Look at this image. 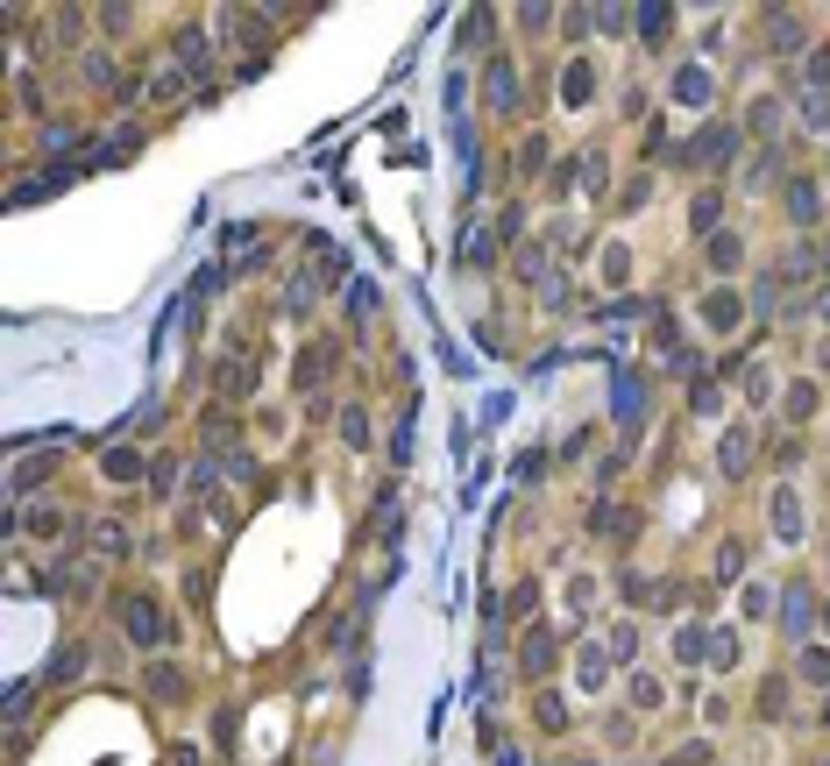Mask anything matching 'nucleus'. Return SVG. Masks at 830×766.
I'll return each instance as SVG.
<instances>
[{"label":"nucleus","instance_id":"nucleus-1","mask_svg":"<svg viewBox=\"0 0 830 766\" xmlns=\"http://www.w3.org/2000/svg\"><path fill=\"white\" fill-rule=\"evenodd\" d=\"M689 320H696V334H703V341H731V334L752 320V298H745L738 284H703Z\"/></svg>","mask_w":830,"mask_h":766},{"label":"nucleus","instance_id":"nucleus-2","mask_svg":"<svg viewBox=\"0 0 830 766\" xmlns=\"http://www.w3.org/2000/svg\"><path fill=\"white\" fill-rule=\"evenodd\" d=\"M767 540H774L781 554L809 547V497H802V483H795V476H781V483L767 490Z\"/></svg>","mask_w":830,"mask_h":766},{"label":"nucleus","instance_id":"nucleus-3","mask_svg":"<svg viewBox=\"0 0 830 766\" xmlns=\"http://www.w3.org/2000/svg\"><path fill=\"white\" fill-rule=\"evenodd\" d=\"M660 100H667L674 114H710V107H717V64H710V57H682V64L667 71Z\"/></svg>","mask_w":830,"mask_h":766},{"label":"nucleus","instance_id":"nucleus-4","mask_svg":"<svg viewBox=\"0 0 830 766\" xmlns=\"http://www.w3.org/2000/svg\"><path fill=\"white\" fill-rule=\"evenodd\" d=\"M611 674H618V660H611V646H603V632H596V639H575V653H568V681H575V696H582V703H596L603 688H611Z\"/></svg>","mask_w":830,"mask_h":766},{"label":"nucleus","instance_id":"nucleus-5","mask_svg":"<svg viewBox=\"0 0 830 766\" xmlns=\"http://www.w3.org/2000/svg\"><path fill=\"white\" fill-rule=\"evenodd\" d=\"M589 277H596V291H611V298L632 291V277H639V249H632V235H603Z\"/></svg>","mask_w":830,"mask_h":766},{"label":"nucleus","instance_id":"nucleus-6","mask_svg":"<svg viewBox=\"0 0 830 766\" xmlns=\"http://www.w3.org/2000/svg\"><path fill=\"white\" fill-rule=\"evenodd\" d=\"M596 93H603V86H596V57H589V50H575V57L554 71V107H561V114H589V107H596Z\"/></svg>","mask_w":830,"mask_h":766},{"label":"nucleus","instance_id":"nucleus-7","mask_svg":"<svg viewBox=\"0 0 830 766\" xmlns=\"http://www.w3.org/2000/svg\"><path fill=\"white\" fill-rule=\"evenodd\" d=\"M745 249H752V242L738 235V227H717V235L703 242V263H710V284H738V277H745V263H752Z\"/></svg>","mask_w":830,"mask_h":766},{"label":"nucleus","instance_id":"nucleus-8","mask_svg":"<svg viewBox=\"0 0 830 766\" xmlns=\"http://www.w3.org/2000/svg\"><path fill=\"white\" fill-rule=\"evenodd\" d=\"M738 149H745V128H696V142L682 149L689 164H703V171H724V164H738Z\"/></svg>","mask_w":830,"mask_h":766},{"label":"nucleus","instance_id":"nucleus-9","mask_svg":"<svg viewBox=\"0 0 830 766\" xmlns=\"http://www.w3.org/2000/svg\"><path fill=\"white\" fill-rule=\"evenodd\" d=\"M121 632H128V646H164V603L157 596H128L121 603Z\"/></svg>","mask_w":830,"mask_h":766},{"label":"nucleus","instance_id":"nucleus-10","mask_svg":"<svg viewBox=\"0 0 830 766\" xmlns=\"http://www.w3.org/2000/svg\"><path fill=\"white\" fill-rule=\"evenodd\" d=\"M561 610H568V618H596V610H603V575H596V568H568Z\"/></svg>","mask_w":830,"mask_h":766},{"label":"nucleus","instance_id":"nucleus-11","mask_svg":"<svg viewBox=\"0 0 830 766\" xmlns=\"http://www.w3.org/2000/svg\"><path fill=\"white\" fill-rule=\"evenodd\" d=\"M703 653H710V625H696V618L667 625V667H703Z\"/></svg>","mask_w":830,"mask_h":766},{"label":"nucleus","instance_id":"nucleus-12","mask_svg":"<svg viewBox=\"0 0 830 766\" xmlns=\"http://www.w3.org/2000/svg\"><path fill=\"white\" fill-rule=\"evenodd\" d=\"M518 93H525V86H518V64L497 50V57L483 64V100H490L497 114H511V107H518Z\"/></svg>","mask_w":830,"mask_h":766},{"label":"nucleus","instance_id":"nucleus-13","mask_svg":"<svg viewBox=\"0 0 830 766\" xmlns=\"http://www.w3.org/2000/svg\"><path fill=\"white\" fill-rule=\"evenodd\" d=\"M745 469H752V426H745V419H731V426L717 433V476H731V483H738Z\"/></svg>","mask_w":830,"mask_h":766},{"label":"nucleus","instance_id":"nucleus-14","mask_svg":"<svg viewBox=\"0 0 830 766\" xmlns=\"http://www.w3.org/2000/svg\"><path fill=\"white\" fill-rule=\"evenodd\" d=\"M774 625H781V632H788L795 646H802V639L816 632V596H809L802 582H788V589H781V618H774Z\"/></svg>","mask_w":830,"mask_h":766},{"label":"nucleus","instance_id":"nucleus-15","mask_svg":"<svg viewBox=\"0 0 830 766\" xmlns=\"http://www.w3.org/2000/svg\"><path fill=\"white\" fill-rule=\"evenodd\" d=\"M625 703H632V717H660L667 710V681L653 667H632L625 674Z\"/></svg>","mask_w":830,"mask_h":766},{"label":"nucleus","instance_id":"nucleus-16","mask_svg":"<svg viewBox=\"0 0 830 766\" xmlns=\"http://www.w3.org/2000/svg\"><path fill=\"white\" fill-rule=\"evenodd\" d=\"M738 589H745V596H738V610H745L752 625H767V618H781V596H774L781 582H774V575H745Z\"/></svg>","mask_w":830,"mask_h":766},{"label":"nucleus","instance_id":"nucleus-17","mask_svg":"<svg viewBox=\"0 0 830 766\" xmlns=\"http://www.w3.org/2000/svg\"><path fill=\"white\" fill-rule=\"evenodd\" d=\"M816 405H823L816 376H788V383H781V419H788V426H809V419H816Z\"/></svg>","mask_w":830,"mask_h":766},{"label":"nucleus","instance_id":"nucleus-18","mask_svg":"<svg viewBox=\"0 0 830 766\" xmlns=\"http://www.w3.org/2000/svg\"><path fill=\"white\" fill-rule=\"evenodd\" d=\"M703 667H717V674L745 667V632H738V625H710V653H703Z\"/></svg>","mask_w":830,"mask_h":766},{"label":"nucleus","instance_id":"nucleus-19","mask_svg":"<svg viewBox=\"0 0 830 766\" xmlns=\"http://www.w3.org/2000/svg\"><path fill=\"white\" fill-rule=\"evenodd\" d=\"M511 270H518V284H533V291H540V284L554 277V249H547L540 235H533V242H518V256H511Z\"/></svg>","mask_w":830,"mask_h":766},{"label":"nucleus","instance_id":"nucleus-20","mask_svg":"<svg viewBox=\"0 0 830 766\" xmlns=\"http://www.w3.org/2000/svg\"><path fill=\"white\" fill-rule=\"evenodd\" d=\"M50 476H57V454H29V462H15V476H8V497L22 504V497H36Z\"/></svg>","mask_w":830,"mask_h":766},{"label":"nucleus","instance_id":"nucleus-21","mask_svg":"<svg viewBox=\"0 0 830 766\" xmlns=\"http://www.w3.org/2000/svg\"><path fill=\"white\" fill-rule=\"evenodd\" d=\"M774 128H781V93L760 86V93L745 100V135H767V142H774Z\"/></svg>","mask_w":830,"mask_h":766},{"label":"nucleus","instance_id":"nucleus-22","mask_svg":"<svg viewBox=\"0 0 830 766\" xmlns=\"http://www.w3.org/2000/svg\"><path fill=\"white\" fill-rule=\"evenodd\" d=\"M781 383H788V376H774V362L760 355V362L745 369V405H781Z\"/></svg>","mask_w":830,"mask_h":766},{"label":"nucleus","instance_id":"nucleus-23","mask_svg":"<svg viewBox=\"0 0 830 766\" xmlns=\"http://www.w3.org/2000/svg\"><path fill=\"white\" fill-rule=\"evenodd\" d=\"M603 646H611V660L632 674L639 667V618H618V625H603Z\"/></svg>","mask_w":830,"mask_h":766},{"label":"nucleus","instance_id":"nucleus-24","mask_svg":"<svg viewBox=\"0 0 830 766\" xmlns=\"http://www.w3.org/2000/svg\"><path fill=\"white\" fill-rule=\"evenodd\" d=\"M767 43L795 57V50L809 43V22H802V15H788V8H774V15H767Z\"/></svg>","mask_w":830,"mask_h":766},{"label":"nucleus","instance_id":"nucleus-25","mask_svg":"<svg viewBox=\"0 0 830 766\" xmlns=\"http://www.w3.org/2000/svg\"><path fill=\"white\" fill-rule=\"evenodd\" d=\"M603 192H611V157L589 142V149H582V199H603Z\"/></svg>","mask_w":830,"mask_h":766},{"label":"nucleus","instance_id":"nucleus-26","mask_svg":"<svg viewBox=\"0 0 830 766\" xmlns=\"http://www.w3.org/2000/svg\"><path fill=\"white\" fill-rule=\"evenodd\" d=\"M334 426H341V447L369 454V440H376V433H369V412H362V405H341V412H334Z\"/></svg>","mask_w":830,"mask_h":766},{"label":"nucleus","instance_id":"nucleus-27","mask_svg":"<svg viewBox=\"0 0 830 766\" xmlns=\"http://www.w3.org/2000/svg\"><path fill=\"white\" fill-rule=\"evenodd\" d=\"M100 476H107V483H142V454H135V447H107V454H100Z\"/></svg>","mask_w":830,"mask_h":766},{"label":"nucleus","instance_id":"nucleus-28","mask_svg":"<svg viewBox=\"0 0 830 766\" xmlns=\"http://www.w3.org/2000/svg\"><path fill=\"white\" fill-rule=\"evenodd\" d=\"M518 667H525V674H547V667H554V632H547V625H533V632H525V653H518Z\"/></svg>","mask_w":830,"mask_h":766},{"label":"nucleus","instance_id":"nucleus-29","mask_svg":"<svg viewBox=\"0 0 830 766\" xmlns=\"http://www.w3.org/2000/svg\"><path fill=\"white\" fill-rule=\"evenodd\" d=\"M15 525L29 532V540H57V532H64V511H57V504H36V511H15Z\"/></svg>","mask_w":830,"mask_h":766},{"label":"nucleus","instance_id":"nucleus-30","mask_svg":"<svg viewBox=\"0 0 830 766\" xmlns=\"http://www.w3.org/2000/svg\"><path fill=\"white\" fill-rule=\"evenodd\" d=\"M717 220H724V192H696V199H689V227L710 242V235H717Z\"/></svg>","mask_w":830,"mask_h":766},{"label":"nucleus","instance_id":"nucleus-31","mask_svg":"<svg viewBox=\"0 0 830 766\" xmlns=\"http://www.w3.org/2000/svg\"><path fill=\"white\" fill-rule=\"evenodd\" d=\"M540 313H575V277H568V270H554V277L540 284Z\"/></svg>","mask_w":830,"mask_h":766},{"label":"nucleus","instance_id":"nucleus-32","mask_svg":"<svg viewBox=\"0 0 830 766\" xmlns=\"http://www.w3.org/2000/svg\"><path fill=\"white\" fill-rule=\"evenodd\" d=\"M795 121H802L809 135H830V93H802V100H795Z\"/></svg>","mask_w":830,"mask_h":766},{"label":"nucleus","instance_id":"nucleus-33","mask_svg":"<svg viewBox=\"0 0 830 766\" xmlns=\"http://www.w3.org/2000/svg\"><path fill=\"white\" fill-rule=\"evenodd\" d=\"M774 164H781V157H774V149H760V157H752V164H745V171H738V185H745V192H752V199H760V192H767V185H774Z\"/></svg>","mask_w":830,"mask_h":766},{"label":"nucleus","instance_id":"nucleus-34","mask_svg":"<svg viewBox=\"0 0 830 766\" xmlns=\"http://www.w3.org/2000/svg\"><path fill=\"white\" fill-rule=\"evenodd\" d=\"M802 93H830V43L802 57Z\"/></svg>","mask_w":830,"mask_h":766},{"label":"nucleus","instance_id":"nucleus-35","mask_svg":"<svg viewBox=\"0 0 830 766\" xmlns=\"http://www.w3.org/2000/svg\"><path fill=\"white\" fill-rule=\"evenodd\" d=\"M689 405H696V419H703V426H717V419H724V391H717V383H696Z\"/></svg>","mask_w":830,"mask_h":766},{"label":"nucleus","instance_id":"nucleus-36","mask_svg":"<svg viewBox=\"0 0 830 766\" xmlns=\"http://www.w3.org/2000/svg\"><path fill=\"white\" fill-rule=\"evenodd\" d=\"M149 696H157V703H178V696H185V674H178V667H149Z\"/></svg>","mask_w":830,"mask_h":766},{"label":"nucleus","instance_id":"nucleus-37","mask_svg":"<svg viewBox=\"0 0 830 766\" xmlns=\"http://www.w3.org/2000/svg\"><path fill=\"white\" fill-rule=\"evenodd\" d=\"M185 93V71L178 64H157V79H149V100H178Z\"/></svg>","mask_w":830,"mask_h":766},{"label":"nucleus","instance_id":"nucleus-38","mask_svg":"<svg viewBox=\"0 0 830 766\" xmlns=\"http://www.w3.org/2000/svg\"><path fill=\"white\" fill-rule=\"evenodd\" d=\"M788 213H795V220L809 227V220L823 213V199H816V185H788Z\"/></svg>","mask_w":830,"mask_h":766},{"label":"nucleus","instance_id":"nucleus-39","mask_svg":"<svg viewBox=\"0 0 830 766\" xmlns=\"http://www.w3.org/2000/svg\"><path fill=\"white\" fill-rule=\"evenodd\" d=\"M816 263H823V256H816V242H795V249L781 256V277H809Z\"/></svg>","mask_w":830,"mask_h":766},{"label":"nucleus","instance_id":"nucleus-40","mask_svg":"<svg viewBox=\"0 0 830 766\" xmlns=\"http://www.w3.org/2000/svg\"><path fill=\"white\" fill-rule=\"evenodd\" d=\"M717 582H745V547H738V540L717 547Z\"/></svg>","mask_w":830,"mask_h":766},{"label":"nucleus","instance_id":"nucleus-41","mask_svg":"<svg viewBox=\"0 0 830 766\" xmlns=\"http://www.w3.org/2000/svg\"><path fill=\"white\" fill-rule=\"evenodd\" d=\"M795 674H802V681H830V646H802Z\"/></svg>","mask_w":830,"mask_h":766},{"label":"nucleus","instance_id":"nucleus-42","mask_svg":"<svg viewBox=\"0 0 830 766\" xmlns=\"http://www.w3.org/2000/svg\"><path fill=\"white\" fill-rule=\"evenodd\" d=\"M93 547H100V554H128V525L100 518V525H93Z\"/></svg>","mask_w":830,"mask_h":766},{"label":"nucleus","instance_id":"nucleus-43","mask_svg":"<svg viewBox=\"0 0 830 766\" xmlns=\"http://www.w3.org/2000/svg\"><path fill=\"white\" fill-rule=\"evenodd\" d=\"M589 22H596L603 36H632V8H589Z\"/></svg>","mask_w":830,"mask_h":766},{"label":"nucleus","instance_id":"nucleus-44","mask_svg":"<svg viewBox=\"0 0 830 766\" xmlns=\"http://www.w3.org/2000/svg\"><path fill=\"white\" fill-rule=\"evenodd\" d=\"M284 313H291V320H306V313H313V284H306V277H291V284H284Z\"/></svg>","mask_w":830,"mask_h":766},{"label":"nucleus","instance_id":"nucleus-45","mask_svg":"<svg viewBox=\"0 0 830 766\" xmlns=\"http://www.w3.org/2000/svg\"><path fill=\"white\" fill-rule=\"evenodd\" d=\"M667 766H710V738H689V745H674Z\"/></svg>","mask_w":830,"mask_h":766},{"label":"nucleus","instance_id":"nucleus-46","mask_svg":"<svg viewBox=\"0 0 830 766\" xmlns=\"http://www.w3.org/2000/svg\"><path fill=\"white\" fill-rule=\"evenodd\" d=\"M540 724H547V731L568 724V696H561V688H547V696H540Z\"/></svg>","mask_w":830,"mask_h":766},{"label":"nucleus","instance_id":"nucleus-47","mask_svg":"<svg viewBox=\"0 0 830 766\" xmlns=\"http://www.w3.org/2000/svg\"><path fill=\"white\" fill-rule=\"evenodd\" d=\"M774 298H781V270H774V277H760V284H752V313H781Z\"/></svg>","mask_w":830,"mask_h":766},{"label":"nucleus","instance_id":"nucleus-48","mask_svg":"<svg viewBox=\"0 0 830 766\" xmlns=\"http://www.w3.org/2000/svg\"><path fill=\"white\" fill-rule=\"evenodd\" d=\"M149 483H157V497L178 490V462H171V454H164V462H149Z\"/></svg>","mask_w":830,"mask_h":766},{"label":"nucleus","instance_id":"nucleus-49","mask_svg":"<svg viewBox=\"0 0 830 766\" xmlns=\"http://www.w3.org/2000/svg\"><path fill=\"white\" fill-rule=\"evenodd\" d=\"M79 667H86V646H71V653H57V660H50V681H71Z\"/></svg>","mask_w":830,"mask_h":766},{"label":"nucleus","instance_id":"nucleus-50","mask_svg":"<svg viewBox=\"0 0 830 766\" xmlns=\"http://www.w3.org/2000/svg\"><path fill=\"white\" fill-rule=\"evenodd\" d=\"M667 22H682V15H674V8H639V29L646 36H667Z\"/></svg>","mask_w":830,"mask_h":766},{"label":"nucleus","instance_id":"nucleus-51","mask_svg":"<svg viewBox=\"0 0 830 766\" xmlns=\"http://www.w3.org/2000/svg\"><path fill=\"white\" fill-rule=\"evenodd\" d=\"M79 71H86V86H114V57H86Z\"/></svg>","mask_w":830,"mask_h":766},{"label":"nucleus","instance_id":"nucleus-52","mask_svg":"<svg viewBox=\"0 0 830 766\" xmlns=\"http://www.w3.org/2000/svg\"><path fill=\"white\" fill-rule=\"evenodd\" d=\"M440 100H447V107H462V100H469V71H447V86H440Z\"/></svg>","mask_w":830,"mask_h":766},{"label":"nucleus","instance_id":"nucleus-53","mask_svg":"<svg viewBox=\"0 0 830 766\" xmlns=\"http://www.w3.org/2000/svg\"><path fill=\"white\" fill-rule=\"evenodd\" d=\"M518 164H525V171H547V135L525 142V149H518Z\"/></svg>","mask_w":830,"mask_h":766},{"label":"nucleus","instance_id":"nucleus-54","mask_svg":"<svg viewBox=\"0 0 830 766\" xmlns=\"http://www.w3.org/2000/svg\"><path fill=\"white\" fill-rule=\"evenodd\" d=\"M348 313H355V320H369V313H376V291H369V284H355V298H348Z\"/></svg>","mask_w":830,"mask_h":766},{"label":"nucleus","instance_id":"nucleus-55","mask_svg":"<svg viewBox=\"0 0 830 766\" xmlns=\"http://www.w3.org/2000/svg\"><path fill=\"white\" fill-rule=\"evenodd\" d=\"M603 738H611V745H632V717H603Z\"/></svg>","mask_w":830,"mask_h":766},{"label":"nucleus","instance_id":"nucleus-56","mask_svg":"<svg viewBox=\"0 0 830 766\" xmlns=\"http://www.w3.org/2000/svg\"><path fill=\"white\" fill-rule=\"evenodd\" d=\"M462 36H469V43H483V36H490V8H476V15L462 22Z\"/></svg>","mask_w":830,"mask_h":766},{"label":"nucleus","instance_id":"nucleus-57","mask_svg":"<svg viewBox=\"0 0 830 766\" xmlns=\"http://www.w3.org/2000/svg\"><path fill=\"white\" fill-rule=\"evenodd\" d=\"M809 305H816V327H830V284H816V298H809Z\"/></svg>","mask_w":830,"mask_h":766},{"label":"nucleus","instance_id":"nucleus-58","mask_svg":"<svg viewBox=\"0 0 830 766\" xmlns=\"http://www.w3.org/2000/svg\"><path fill=\"white\" fill-rule=\"evenodd\" d=\"M171 766H206V759H199V745H178V752H171Z\"/></svg>","mask_w":830,"mask_h":766},{"label":"nucleus","instance_id":"nucleus-59","mask_svg":"<svg viewBox=\"0 0 830 766\" xmlns=\"http://www.w3.org/2000/svg\"><path fill=\"white\" fill-rule=\"evenodd\" d=\"M816 625H823V632H830V603H823V610H816Z\"/></svg>","mask_w":830,"mask_h":766}]
</instances>
